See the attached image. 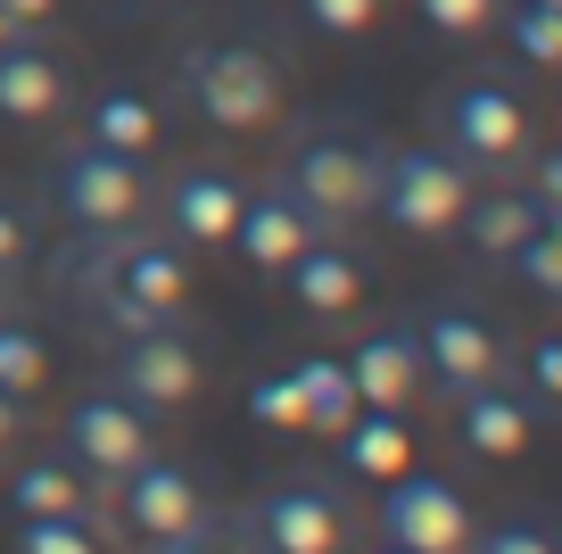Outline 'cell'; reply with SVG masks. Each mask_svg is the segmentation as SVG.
I'll return each instance as SVG.
<instances>
[{
	"mask_svg": "<svg viewBox=\"0 0 562 554\" xmlns=\"http://www.w3.org/2000/svg\"><path fill=\"white\" fill-rule=\"evenodd\" d=\"M463 199H472V166L456 149H397V157H381V182H372V208L397 232H414V241L456 232Z\"/></svg>",
	"mask_w": 562,
	"mask_h": 554,
	"instance_id": "6da1fadb",
	"label": "cell"
},
{
	"mask_svg": "<svg viewBox=\"0 0 562 554\" xmlns=\"http://www.w3.org/2000/svg\"><path fill=\"white\" fill-rule=\"evenodd\" d=\"M124 530L140 538V546H166V554H191L215 538L207 521V488H199L191 464H175V455H140L133 472H124Z\"/></svg>",
	"mask_w": 562,
	"mask_h": 554,
	"instance_id": "7a4b0ae2",
	"label": "cell"
},
{
	"mask_svg": "<svg viewBox=\"0 0 562 554\" xmlns=\"http://www.w3.org/2000/svg\"><path fill=\"white\" fill-rule=\"evenodd\" d=\"M372 530H381V546H397V554H456V546H472V505H463L456 480L405 464V472L381 480Z\"/></svg>",
	"mask_w": 562,
	"mask_h": 554,
	"instance_id": "3957f363",
	"label": "cell"
},
{
	"mask_svg": "<svg viewBox=\"0 0 562 554\" xmlns=\"http://www.w3.org/2000/svg\"><path fill=\"white\" fill-rule=\"evenodd\" d=\"M372 182H381V157L348 133H306L299 157H290V199L306 208L315 232H339L348 215L372 208Z\"/></svg>",
	"mask_w": 562,
	"mask_h": 554,
	"instance_id": "277c9868",
	"label": "cell"
},
{
	"mask_svg": "<svg viewBox=\"0 0 562 554\" xmlns=\"http://www.w3.org/2000/svg\"><path fill=\"white\" fill-rule=\"evenodd\" d=\"M191 100L207 124H224V133H257L265 117H273L281 100V75L265 51H248V42H215V51L191 58Z\"/></svg>",
	"mask_w": 562,
	"mask_h": 554,
	"instance_id": "5b68a950",
	"label": "cell"
},
{
	"mask_svg": "<svg viewBox=\"0 0 562 554\" xmlns=\"http://www.w3.org/2000/svg\"><path fill=\"white\" fill-rule=\"evenodd\" d=\"M58 208L75 215L83 232H116L140 215V166L108 141H83V149L58 157Z\"/></svg>",
	"mask_w": 562,
	"mask_h": 554,
	"instance_id": "8992f818",
	"label": "cell"
},
{
	"mask_svg": "<svg viewBox=\"0 0 562 554\" xmlns=\"http://www.w3.org/2000/svg\"><path fill=\"white\" fill-rule=\"evenodd\" d=\"M67 447H75V472H91L100 488H116L124 472L149 455V406H133L124 389H91V398L67 414Z\"/></svg>",
	"mask_w": 562,
	"mask_h": 554,
	"instance_id": "52a82bcc",
	"label": "cell"
},
{
	"mask_svg": "<svg viewBox=\"0 0 562 554\" xmlns=\"http://www.w3.org/2000/svg\"><path fill=\"white\" fill-rule=\"evenodd\" d=\"M521 141H529V100L513 84L480 75L447 100V149L463 166H505V157H521Z\"/></svg>",
	"mask_w": 562,
	"mask_h": 554,
	"instance_id": "ba28073f",
	"label": "cell"
},
{
	"mask_svg": "<svg viewBox=\"0 0 562 554\" xmlns=\"http://www.w3.org/2000/svg\"><path fill=\"white\" fill-rule=\"evenodd\" d=\"M414 340H422V389L463 398V389L496 381V331L480 323L472 307H430V323H422Z\"/></svg>",
	"mask_w": 562,
	"mask_h": 554,
	"instance_id": "9c48e42d",
	"label": "cell"
},
{
	"mask_svg": "<svg viewBox=\"0 0 562 554\" xmlns=\"http://www.w3.org/2000/svg\"><path fill=\"white\" fill-rule=\"evenodd\" d=\"M116 389L133 406H191L199 398V356L175 323H149V331H124V356H116Z\"/></svg>",
	"mask_w": 562,
	"mask_h": 554,
	"instance_id": "30bf717a",
	"label": "cell"
},
{
	"mask_svg": "<svg viewBox=\"0 0 562 554\" xmlns=\"http://www.w3.org/2000/svg\"><path fill=\"white\" fill-rule=\"evenodd\" d=\"M248 538L265 554H331L339 546V497L331 488H273L248 505Z\"/></svg>",
	"mask_w": 562,
	"mask_h": 554,
	"instance_id": "8fae6325",
	"label": "cell"
},
{
	"mask_svg": "<svg viewBox=\"0 0 562 554\" xmlns=\"http://www.w3.org/2000/svg\"><path fill=\"white\" fill-rule=\"evenodd\" d=\"M281 281H290V298H299V314H348L356 298H364V265L348 257V248L331 241V232H315V241H299L290 257L273 265Z\"/></svg>",
	"mask_w": 562,
	"mask_h": 554,
	"instance_id": "7c38bea8",
	"label": "cell"
},
{
	"mask_svg": "<svg viewBox=\"0 0 562 554\" xmlns=\"http://www.w3.org/2000/svg\"><path fill=\"white\" fill-rule=\"evenodd\" d=\"M299 241H315V224H306V208L290 199V182H257V191H240V215H232V248H240L257 274H273L281 257Z\"/></svg>",
	"mask_w": 562,
	"mask_h": 554,
	"instance_id": "4fadbf2b",
	"label": "cell"
},
{
	"mask_svg": "<svg viewBox=\"0 0 562 554\" xmlns=\"http://www.w3.org/2000/svg\"><path fill=\"white\" fill-rule=\"evenodd\" d=\"M348 381H356V398H364V406H405V398H414V389H422V340H414V323H389V331H372V340H356Z\"/></svg>",
	"mask_w": 562,
	"mask_h": 554,
	"instance_id": "5bb4252c",
	"label": "cell"
},
{
	"mask_svg": "<svg viewBox=\"0 0 562 554\" xmlns=\"http://www.w3.org/2000/svg\"><path fill=\"white\" fill-rule=\"evenodd\" d=\"M232 215H240V182L215 166H191L182 182H166V224L182 232L191 248H215L232 241Z\"/></svg>",
	"mask_w": 562,
	"mask_h": 554,
	"instance_id": "9a60e30c",
	"label": "cell"
},
{
	"mask_svg": "<svg viewBox=\"0 0 562 554\" xmlns=\"http://www.w3.org/2000/svg\"><path fill=\"white\" fill-rule=\"evenodd\" d=\"M58 100H67V75H58L25 34H18V42H0V117L42 124V117H58Z\"/></svg>",
	"mask_w": 562,
	"mask_h": 554,
	"instance_id": "2e32d148",
	"label": "cell"
},
{
	"mask_svg": "<svg viewBox=\"0 0 562 554\" xmlns=\"http://www.w3.org/2000/svg\"><path fill=\"white\" fill-rule=\"evenodd\" d=\"M463 439H472L480 455H496V464H505V455H521L529 439H538V414H529L521 398H513V389H496V381H480V389H463Z\"/></svg>",
	"mask_w": 562,
	"mask_h": 554,
	"instance_id": "e0dca14e",
	"label": "cell"
},
{
	"mask_svg": "<svg viewBox=\"0 0 562 554\" xmlns=\"http://www.w3.org/2000/svg\"><path fill=\"white\" fill-rule=\"evenodd\" d=\"M182 290H191V274H182L175 248H108V298H133V307H182Z\"/></svg>",
	"mask_w": 562,
	"mask_h": 554,
	"instance_id": "ac0fdd59",
	"label": "cell"
},
{
	"mask_svg": "<svg viewBox=\"0 0 562 554\" xmlns=\"http://www.w3.org/2000/svg\"><path fill=\"white\" fill-rule=\"evenodd\" d=\"M339 464H348L356 480H389V472H405V464H414L397 406H356V414H348V431H339Z\"/></svg>",
	"mask_w": 562,
	"mask_h": 554,
	"instance_id": "d6986e66",
	"label": "cell"
},
{
	"mask_svg": "<svg viewBox=\"0 0 562 554\" xmlns=\"http://www.w3.org/2000/svg\"><path fill=\"white\" fill-rule=\"evenodd\" d=\"M9 505H18V513H83V521H91V497H83L75 455H34V464H18Z\"/></svg>",
	"mask_w": 562,
	"mask_h": 554,
	"instance_id": "ffe728a7",
	"label": "cell"
},
{
	"mask_svg": "<svg viewBox=\"0 0 562 554\" xmlns=\"http://www.w3.org/2000/svg\"><path fill=\"white\" fill-rule=\"evenodd\" d=\"M456 224H472V248L505 257V248L521 241V232H538V224H546V208H538L529 191H488V199L472 191V199H463V215H456Z\"/></svg>",
	"mask_w": 562,
	"mask_h": 554,
	"instance_id": "44dd1931",
	"label": "cell"
},
{
	"mask_svg": "<svg viewBox=\"0 0 562 554\" xmlns=\"http://www.w3.org/2000/svg\"><path fill=\"white\" fill-rule=\"evenodd\" d=\"M299 389H306V431L315 439H339L348 431V414L364 398H356V381H348V364H331V356H306L299 364Z\"/></svg>",
	"mask_w": 562,
	"mask_h": 554,
	"instance_id": "7402d4cb",
	"label": "cell"
},
{
	"mask_svg": "<svg viewBox=\"0 0 562 554\" xmlns=\"http://www.w3.org/2000/svg\"><path fill=\"white\" fill-rule=\"evenodd\" d=\"M91 141H108V149L140 157L149 141H158V108L140 100V91H100V100H91Z\"/></svg>",
	"mask_w": 562,
	"mask_h": 554,
	"instance_id": "603a6c76",
	"label": "cell"
},
{
	"mask_svg": "<svg viewBox=\"0 0 562 554\" xmlns=\"http://www.w3.org/2000/svg\"><path fill=\"white\" fill-rule=\"evenodd\" d=\"M505 42L529 58V67H554L562 58V9L554 0H513L505 9Z\"/></svg>",
	"mask_w": 562,
	"mask_h": 554,
	"instance_id": "cb8c5ba5",
	"label": "cell"
},
{
	"mask_svg": "<svg viewBox=\"0 0 562 554\" xmlns=\"http://www.w3.org/2000/svg\"><path fill=\"white\" fill-rule=\"evenodd\" d=\"M505 265L529 281L538 298H562V224H538V232H521V241L505 248Z\"/></svg>",
	"mask_w": 562,
	"mask_h": 554,
	"instance_id": "d4e9b609",
	"label": "cell"
},
{
	"mask_svg": "<svg viewBox=\"0 0 562 554\" xmlns=\"http://www.w3.org/2000/svg\"><path fill=\"white\" fill-rule=\"evenodd\" d=\"M42 373H50V347H42L34 331L0 323V389H9V398H25V389H42Z\"/></svg>",
	"mask_w": 562,
	"mask_h": 554,
	"instance_id": "484cf974",
	"label": "cell"
},
{
	"mask_svg": "<svg viewBox=\"0 0 562 554\" xmlns=\"http://www.w3.org/2000/svg\"><path fill=\"white\" fill-rule=\"evenodd\" d=\"M248 414H257L265 431H306V389H299V364L248 389Z\"/></svg>",
	"mask_w": 562,
	"mask_h": 554,
	"instance_id": "4316f807",
	"label": "cell"
},
{
	"mask_svg": "<svg viewBox=\"0 0 562 554\" xmlns=\"http://www.w3.org/2000/svg\"><path fill=\"white\" fill-rule=\"evenodd\" d=\"M18 546L25 554H83L91 546V521L83 513H25L18 521Z\"/></svg>",
	"mask_w": 562,
	"mask_h": 554,
	"instance_id": "83f0119b",
	"label": "cell"
},
{
	"mask_svg": "<svg viewBox=\"0 0 562 554\" xmlns=\"http://www.w3.org/2000/svg\"><path fill=\"white\" fill-rule=\"evenodd\" d=\"M472 546L480 554H546L554 530H546V521H496V530H480V521H472Z\"/></svg>",
	"mask_w": 562,
	"mask_h": 554,
	"instance_id": "f1b7e54d",
	"label": "cell"
},
{
	"mask_svg": "<svg viewBox=\"0 0 562 554\" xmlns=\"http://www.w3.org/2000/svg\"><path fill=\"white\" fill-rule=\"evenodd\" d=\"M422 25H439V34H480L496 18V0H414Z\"/></svg>",
	"mask_w": 562,
	"mask_h": 554,
	"instance_id": "f546056e",
	"label": "cell"
},
{
	"mask_svg": "<svg viewBox=\"0 0 562 554\" xmlns=\"http://www.w3.org/2000/svg\"><path fill=\"white\" fill-rule=\"evenodd\" d=\"M299 9L323 25V34H364V25L381 18V0H299Z\"/></svg>",
	"mask_w": 562,
	"mask_h": 554,
	"instance_id": "4dcf8cb0",
	"label": "cell"
},
{
	"mask_svg": "<svg viewBox=\"0 0 562 554\" xmlns=\"http://www.w3.org/2000/svg\"><path fill=\"white\" fill-rule=\"evenodd\" d=\"M529 389L562 398V340H529Z\"/></svg>",
	"mask_w": 562,
	"mask_h": 554,
	"instance_id": "1f68e13d",
	"label": "cell"
},
{
	"mask_svg": "<svg viewBox=\"0 0 562 554\" xmlns=\"http://www.w3.org/2000/svg\"><path fill=\"white\" fill-rule=\"evenodd\" d=\"M18 257H25V215L0 199V265H18Z\"/></svg>",
	"mask_w": 562,
	"mask_h": 554,
	"instance_id": "d6a6232c",
	"label": "cell"
},
{
	"mask_svg": "<svg viewBox=\"0 0 562 554\" xmlns=\"http://www.w3.org/2000/svg\"><path fill=\"white\" fill-rule=\"evenodd\" d=\"M0 9H9V18H18V25H25V34H34V25H42V18H50V9H58V0H0Z\"/></svg>",
	"mask_w": 562,
	"mask_h": 554,
	"instance_id": "836d02e7",
	"label": "cell"
},
{
	"mask_svg": "<svg viewBox=\"0 0 562 554\" xmlns=\"http://www.w3.org/2000/svg\"><path fill=\"white\" fill-rule=\"evenodd\" d=\"M9 439H18V398L0 389V447H9Z\"/></svg>",
	"mask_w": 562,
	"mask_h": 554,
	"instance_id": "e575fe53",
	"label": "cell"
},
{
	"mask_svg": "<svg viewBox=\"0 0 562 554\" xmlns=\"http://www.w3.org/2000/svg\"><path fill=\"white\" fill-rule=\"evenodd\" d=\"M18 34H25V25H18V18H9V9H0V42H18Z\"/></svg>",
	"mask_w": 562,
	"mask_h": 554,
	"instance_id": "d590c367",
	"label": "cell"
},
{
	"mask_svg": "<svg viewBox=\"0 0 562 554\" xmlns=\"http://www.w3.org/2000/svg\"><path fill=\"white\" fill-rule=\"evenodd\" d=\"M554 9H562V0H554Z\"/></svg>",
	"mask_w": 562,
	"mask_h": 554,
	"instance_id": "8d00e7d4",
	"label": "cell"
}]
</instances>
